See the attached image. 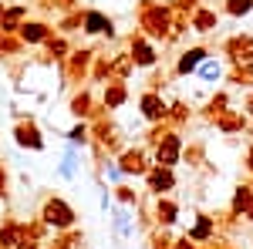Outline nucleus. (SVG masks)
Instances as JSON below:
<instances>
[{"mask_svg":"<svg viewBox=\"0 0 253 249\" xmlns=\"http://www.w3.org/2000/svg\"><path fill=\"white\" fill-rule=\"evenodd\" d=\"M135 27L156 44H166L172 31V7L162 0H138L135 3Z\"/></svg>","mask_w":253,"mask_h":249,"instance_id":"nucleus-1","label":"nucleus"},{"mask_svg":"<svg viewBox=\"0 0 253 249\" xmlns=\"http://www.w3.org/2000/svg\"><path fill=\"white\" fill-rule=\"evenodd\" d=\"M38 215L47 222V229H51V232L75 229V226H78V209H75L64 195H58V192H44V195H41Z\"/></svg>","mask_w":253,"mask_h":249,"instance_id":"nucleus-2","label":"nucleus"},{"mask_svg":"<svg viewBox=\"0 0 253 249\" xmlns=\"http://www.w3.org/2000/svg\"><path fill=\"white\" fill-rule=\"evenodd\" d=\"M88 125H91V145H98L108 158H115V155L125 152L128 138H125V132L115 125L112 115H101V118H95V121H88Z\"/></svg>","mask_w":253,"mask_h":249,"instance_id":"nucleus-3","label":"nucleus"},{"mask_svg":"<svg viewBox=\"0 0 253 249\" xmlns=\"http://www.w3.org/2000/svg\"><path fill=\"white\" fill-rule=\"evenodd\" d=\"M10 111H14V128H10L14 145L24 148V152H44V148H47V142H44V132H41L38 118L27 115V111H20L17 105H14Z\"/></svg>","mask_w":253,"mask_h":249,"instance_id":"nucleus-4","label":"nucleus"},{"mask_svg":"<svg viewBox=\"0 0 253 249\" xmlns=\"http://www.w3.org/2000/svg\"><path fill=\"white\" fill-rule=\"evenodd\" d=\"M95 47H75L64 64H58L61 88H81V81H88L91 74V61H95Z\"/></svg>","mask_w":253,"mask_h":249,"instance_id":"nucleus-5","label":"nucleus"},{"mask_svg":"<svg viewBox=\"0 0 253 249\" xmlns=\"http://www.w3.org/2000/svg\"><path fill=\"white\" fill-rule=\"evenodd\" d=\"M125 51H128L132 61H135V71H152V68H159V47H156V40H149L138 27L125 34Z\"/></svg>","mask_w":253,"mask_h":249,"instance_id":"nucleus-6","label":"nucleus"},{"mask_svg":"<svg viewBox=\"0 0 253 249\" xmlns=\"http://www.w3.org/2000/svg\"><path fill=\"white\" fill-rule=\"evenodd\" d=\"M115 162L125 178H145V172L152 169V152L145 145H125V152L115 155Z\"/></svg>","mask_w":253,"mask_h":249,"instance_id":"nucleus-7","label":"nucleus"},{"mask_svg":"<svg viewBox=\"0 0 253 249\" xmlns=\"http://www.w3.org/2000/svg\"><path fill=\"white\" fill-rule=\"evenodd\" d=\"M81 34H88V37H105V40H115V20L108 17L105 10H98V7H84V14H81Z\"/></svg>","mask_w":253,"mask_h":249,"instance_id":"nucleus-8","label":"nucleus"},{"mask_svg":"<svg viewBox=\"0 0 253 249\" xmlns=\"http://www.w3.org/2000/svg\"><path fill=\"white\" fill-rule=\"evenodd\" d=\"M145 192L156 199V195H172L175 189H179V175H175V169H166V165H156L152 162V169L145 172Z\"/></svg>","mask_w":253,"mask_h":249,"instance_id":"nucleus-9","label":"nucleus"},{"mask_svg":"<svg viewBox=\"0 0 253 249\" xmlns=\"http://www.w3.org/2000/svg\"><path fill=\"white\" fill-rule=\"evenodd\" d=\"M182 145H186L182 132H169L156 148H152V162H156V165H166V169H175V165L182 162Z\"/></svg>","mask_w":253,"mask_h":249,"instance_id":"nucleus-10","label":"nucleus"},{"mask_svg":"<svg viewBox=\"0 0 253 249\" xmlns=\"http://www.w3.org/2000/svg\"><path fill=\"white\" fill-rule=\"evenodd\" d=\"M213 51L206 47V44H189V47H182L179 51V58H175V64H172V74L175 77H193L196 71H199V64L210 58Z\"/></svg>","mask_w":253,"mask_h":249,"instance_id":"nucleus-11","label":"nucleus"},{"mask_svg":"<svg viewBox=\"0 0 253 249\" xmlns=\"http://www.w3.org/2000/svg\"><path fill=\"white\" fill-rule=\"evenodd\" d=\"M58 31H54V24L47 17H27L24 20V27L17 31V37L27 44V47H44L47 37H54Z\"/></svg>","mask_w":253,"mask_h":249,"instance_id":"nucleus-12","label":"nucleus"},{"mask_svg":"<svg viewBox=\"0 0 253 249\" xmlns=\"http://www.w3.org/2000/svg\"><path fill=\"white\" fill-rule=\"evenodd\" d=\"M219 54L230 64H253V34H233L223 40Z\"/></svg>","mask_w":253,"mask_h":249,"instance_id":"nucleus-13","label":"nucleus"},{"mask_svg":"<svg viewBox=\"0 0 253 249\" xmlns=\"http://www.w3.org/2000/svg\"><path fill=\"white\" fill-rule=\"evenodd\" d=\"M108 215H112V239H115V246H125L135 236V215H132V209L115 202L108 209Z\"/></svg>","mask_w":253,"mask_h":249,"instance_id":"nucleus-14","label":"nucleus"},{"mask_svg":"<svg viewBox=\"0 0 253 249\" xmlns=\"http://www.w3.org/2000/svg\"><path fill=\"white\" fill-rule=\"evenodd\" d=\"M138 115H142V121H149V125H159V121H166V115H169V101L159 95V91H145L142 88V95H138Z\"/></svg>","mask_w":253,"mask_h":249,"instance_id":"nucleus-15","label":"nucleus"},{"mask_svg":"<svg viewBox=\"0 0 253 249\" xmlns=\"http://www.w3.org/2000/svg\"><path fill=\"white\" fill-rule=\"evenodd\" d=\"M95 105H98V98H95V88H91V84L75 88L71 98H68V111H71L75 121H88V115H91V108H95Z\"/></svg>","mask_w":253,"mask_h":249,"instance_id":"nucleus-16","label":"nucleus"},{"mask_svg":"<svg viewBox=\"0 0 253 249\" xmlns=\"http://www.w3.org/2000/svg\"><path fill=\"white\" fill-rule=\"evenodd\" d=\"M179 212H182V206L175 202L172 195H156L152 199V219L162 229H172L175 222H179Z\"/></svg>","mask_w":253,"mask_h":249,"instance_id":"nucleus-17","label":"nucleus"},{"mask_svg":"<svg viewBox=\"0 0 253 249\" xmlns=\"http://www.w3.org/2000/svg\"><path fill=\"white\" fill-rule=\"evenodd\" d=\"M213 128L219 135H243L247 128H250V118H247V111H243V108H233V105H230V108H226V111L213 121Z\"/></svg>","mask_w":253,"mask_h":249,"instance_id":"nucleus-18","label":"nucleus"},{"mask_svg":"<svg viewBox=\"0 0 253 249\" xmlns=\"http://www.w3.org/2000/svg\"><path fill=\"white\" fill-rule=\"evenodd\" d=\"M219 17H223V14L216 10L213 3H199L193 10V17H189V31H196V34L206 37V34H213L216 27H219Z\"/></svg>","mask_w":253,"mask_h":249,"instance_id":"nucleus-19","label":"nucleus"},{"mask_svg":"<svg viewBox=\"0 0 253 249\" xmlns=\"http://www.w3.org/2000/svg\"><path fill=\"white\" fill-rule=\"evenodd\" d=\"M186 236H189L193 243H199V246H206V243L216 236V219H213V212H193V222L186 226Z\"/></svg>","mask_w":253,"mask_h":249,"instance_id":"nucleus-20","label":"nucleus"},{"mask_svg":"<svg viewBox=\"0 0 253 249\" xmlns=\"http://www.w3.org/2000/svg\"><path fill=\"white\" fill-rule=\"evenodd\" d=\"M128 98H132V91H128V81H105L101 84V105L108 108V111H118V108H125L128 105Z\"/></svg>","mask_w":253,"mask_h":249,"instance_id":"nucleus-21","label":"nucleus"},{"mask_svg":"<svg viewBox=\"0 0 253 249\" xmlns=\"http://www.w3.org/2000/svg\"><path fill=\"white\" fill-rule=\"evenodd\" d=\"M27 17H31V3H7V10L0 17V34H17Z\"/></svg>","mask_w":253,"mask_h":249,"instance_id":"nucleus-22","label":"nucleus"},{"mask_svg":"<svg viewBox=\"0 0 253 249\" xmlns=\"http://www.w3.org/2000/svg\"><path fill=\"white\" fill-rule=\"evenodd\" d=\"M193 118H196V111H193V105H189L186 98H175V101H169V115H166V121L172 125L175 132H186Z\"/></svg>","mask_w":253,"mask_h":249,"instance_id":"nucleus-23","label":"nucleus"},{"mask_svg":"<svg viewBox=\"0 0 253 249\" xmlns=\"http://www.w3.org/2000/svg\"><path fill=\"white\" fill-rule=\"evenodd\" d=\"M108 68H112V81H128L135 74V61H132V54L125 47H118V51L108 54Z\"/></svg>","mask_w":253,"mask_h":249,"instance_id":"nucleus-24","label":"nucleus"},{"mask_svg":"<svg viewBox=\"0 0 253 249\" xmlns=\"http://www.w3.org/2000/svg\"><path fill=\"white\" fill-rule=\"evenodd\" d=\"M44 249H84V229H61L51 232V239L44 243Z\"/></svg>","mask_w":253,"mask_h":249,"instance_id":"nucleus-25","label":"nucleus"},{"mask_svg":"<svg viewBox=\"0 0 253 249\" xmlns=\"http://www.w3.org/2000/svg\"><path fill=\"white\" fill-rule=\"evenodd\" d=\"M20 239H24V219L3 215L0 219V249H14Z\"/></svg>","mask_w":253,"mask_h":249,"instance_id":"nucleus-26","label":"nucleus"},{"mask_svg":"<svg viewBox=\"0 0 253 249\" xmlns=\"http://www.w3.org/2000/svg\"><path fill=\"white\" fill-rule=\"evenodd\" d=\"M230 108V91H213V95L206 98V105H203V111H199V118L206 121V125H213L216 118L223 115Z\"/></svg>","mask_w":253,"mask_h":249,"instance_id":"nucleus-27","label":"nucleus"},{"mask_svg":"<svg viewBox=\"0 0 253 249\" xmlns=\"http://www.w3.org/2000/svg\"><path fill=\"white\" fill-rule=\"evenodd\" d=\"M71 51H75V44H71V37H64V34H54V37H47V44H44V54H47L51 64H64Z\"/></svg>","mask_w":253,"mask_h":249,"instance_id":"nucleus-28","label":"nucleus"},{"mask_svg":"<svg viewBox=\"0 0 253 249\" xmlns=\"http://www.w3.org/2000/svg\"><path fill=\"white\" fill-rule=\"evenodd\" d=\"M78 145H64V158H61V165H58V175L64 178V182H75L78 178V172H81V162H78Z\"/></svg>","mask_w":253,"mask_h":249,"instance_id":"nucleus-29","label":"nucleus"},{"mask_svg":"<svg viewBox=\"0 0 253 249\" xmlns=\"http://www.w3.org/2000/svg\"><path fill=\"white\" fill-rule=\"evenodd\" d=\"M210 158H206V142L203 138H193V142H186L182 145V165H189V169H203Z\"/></svg>","mask_w":253,"mask_h":249,"instance_id":"nucleus-30","label":"nucleus"},{"mask_svg":"<svg viewBox=\"0 0 253 249\" xmlns=\"http://www.w3.org/2000/svg\"><path fill=\"white\" fill-rule=\"evenodd\" d=\"M250 202H253V185L250 182H240L233 189V195H230V206H226V209L233 212L236 219H243V212L250 209Z\"/></svg>","mask_w":253,"mask_h":249,"instance_id":"nucleus-31","label":"nucleus"},{"mask_svg":"<svg viewBox=\"0 0 253 249\" xmlns=\"http://www.w3.org/2000/svg\"><path fill=\"white\" fill-rule=\"evenodd\" d=\"M17 58H27V44L17 34H3L0 37V61H17Z\"/></svg>","mask_w":253,"mask_h":249,"instance_id":"nucleus-32","label":"nucleus"},{"mask_svg":"<svg viewBox=\"0 0 253 249\" xmlns=\"http://www.w3.org/2000/svg\"><path fill=\"white\" fill-rule=\"evenodd\" d=\"M223 74H226V71H223V61L216 58V54H210V58L199 64V71H196V77H199L203 84H216V81H223Z\"/></svg>","mask_w":253,"mask_h":249,"instance_id":"nucleus-33","label":"nucleus"},{"mask_svg":"<svg viewBox=\"0 0 253 249\" xmlns=\"http://www.w3.org/2000/svg\"><path fill=\"white\" fill-rule=\"evenodd\" d=\"M223 77L230 81V88H253V64H230Z\"/></svg>","mask_w":253,"mask_h":249,"instance_id":"nucleus-34","label":"nucleus"},{"mask_svg":"<svg viewBox=\"0 0 253 249\" xmlns=\"http://www.w3.org/2000/svg\"><path fill=\"white\" fill-rule=\"evenodd\" d=\"M112 199H115L118 206H128V209H135L138 202H142V192H138L135 185H128V182H118V185H112Z\"/></svg>","mask_w":253,"mask_h":249,"instance_id":"nucleus-35","label":"nucleus"},{"mask_svg":"<svg viewBox=\"0 0 253 249\" xmlns=\"http://www.w3.org/2000/svg\"><path fill=\"white\" fill-rule=\"evenodd\" d=\"M64 138H68L71 145H78V148H88V145H91V125H88V121H75V125L64 132Z\"/></svg>","mask_w":253,"mask_h":249,"instance_id":"nucleus-36","label":"nucleus"},{"mask_svg":"<svg viewBox=\"0 0 253 249\" xmlns=\"http://www.w3.org/2000/svg\"><path fill=\"white\" fill-rule=\"evenodd\" d=\"M24 236L27 239H38V243H47L51 239V229H47V222L41 215H31V219H24Z\"/></svg>","mask_w":253,"mask_h":249,"instance_id":"nucleus-37","label":"nucleus"},{"mask_svg":"<svg viewBox=\"0 0 253 249\" xmlns=\"http://www.w3.org/2000/svg\"><path fill=\"white\" fill-rule=\"evenodd\" d=\"M88 81H91V84H105V81H112V68H108V51H105V54H95Z\"/></svg>","mask_w":253,"mask_h":249,"instance_id":"nucleus-38","label":"nucleus"},{"mask_svg":"<svg viewBox=\"0 0 253 249\" xmlns=\"http://www.w3.org/2000/svg\"><path fill=\"white\" fill-rule=\"evenodd\" d=\"M219 14H226V17H250L253 14V0H223V7H219Z\"/></svg>","mask_w":253,"mask_h":249,"instance_id":"nucleus-39","label":"nucleus"},{"mask_svg":"<svg viewBox=\"0 0 253 249\" xmlns=\"http://www.w3.org/2000/svg\"><path fill=\"white\" fill-rule=\"evenodd\" d=\"M81 14H84L81 7H78V10H71V14H61L54 31H58V34H64V37H71L75 31H81Z\"/></svg>","mask_w":253,"mask_h":249,"instance_id":"nucleus-40","label":"nucleus"},{"mask_svg":"<svg viewBox=\"0 0 253 249\" xmlns=\"http://www.w3.org/2000/svg\"><path fill=\"white\" fill-rule=\"evenodd\" d=\"M213 219H216V232H223V236L236 232V226L243 222V219H236L230 209H216V212H213Z\"/></svg>","mask_w":253,"mask_h":249,"instance_id":"nucleus-41","label":"nucleus"},{"mask_svg":"<svg viewBox=\"0 0 253 249\" xmlns=\"http://www.w3.org/2000/svg\"><path fill=\"white\" fill-rule=\"evenodd\" d=\"M172 246H175V236L169 229L156 226V229L149 232V249H172Z\"/></svg>","mask_w":253,"mask_h":249,"instance_id":"nucleus-42","label":"nucleus"},{"mask_svg":"<svg viewBox=\"0 0 253 249\" xmlns=\"http://www.w3.org/2000/svg\"><path fill=\"white\" fill-rule=\"evenodd\" d=\"M166 84H169V74H166V68H152L149 71V81H145V91H166Z\"/></svg>","mask_w":253,"mask_h":249,"instance_id":"nucleus-43","label":"nucleus"},{"mask_svg":"<svg viewBox=\"0 0 253 249\" xmlns=\"http://www.w3.org/2000/svg\"><path fill=\"white\" fill-rule=\"evenodd\" d=\"M0 202H10V169L0 158Z\"/></svg>","mask_w":253,"mask_h":249,"instance_id":"nucleus-44","label":"nucleus"},{"mask_svg":"<svg viewBox=\"0 0 253 249\" xmlns=\"http://www.w3.org/2000/svg\"><path fill=\"white\" fill-rule=\"evenodd\" d=\"M199 3H203V0H169V7H172L175 14H186V17H193V10Z\"/></svg>","mask_w":253,"mask_h":249,"instance_id":"nucleus-45","label":"nucleus"},{"mask_svg":"<svg viewBox=\"0 0 253 249\" xmlns=\"http://www.w3.org/2000/svg\"><path fill=\"white\" fill-rule=\"evenodd\" d=\"M243 169H247V175L253 178V145H247V152H243Z\"/></svg>","mask_w":253,"mask_h":249,"instance_id":"nucleus-46","label":"nucleus"},{"mask_svg":"<svg viewBox=\"0 0 253 249\" xmlns=\"http://www.w3.org/2000/svg\"><path fill=\"white\" fill-rule=\"evenodd\" d=\"M172 249H199V243H193L189 236H179V239H175V246H172Z\"/></svg>","mask_w":253,"mask_h":249,"instance_id":"nucleus-47","label":"nucleus"},{"mask_svg":"<svg viewBox=\"0 0 253 249\" xmlns=\"http://www.w3.org/2000/svg\"><path fill=\"white\" fill-rule=\"evenodd\" d=\"M243 111H247V118H250V121H253V95L247 98V101H243Z\"/></svg>","mask_w":253,"mask_h":249,"instance_id":"nucleus-48","label":"nucleus"},{"mask_svg":"<svg viewBox=\"0 0 253 249\" xmlns=\"http://www.w3.org/2000/svg\"><path fill=\"white\" fill-rule=\"evenodd\" d=\"M243 219H247V222H253V202H250V209L243 212Z\"/></svg>","mask_w":253,"mask_h":249,"instance_id":"nucleus-49","label":"nucleus"},{"mask_svg":"<svg viewBox=\"0 0 253 249\" xmlns=\"http://www.w3.org/2000/svg\"><path fill=\"white\" fill-rule=\"evenodd\" d=\"M3 10H7V0H0V17H3Z\"/></svg>","mask_w":253,"mask_h":249,"instance_id":"nucleus-50","label":"nucleus"},{"mask_svg":"<svg viewBox=\"0 0 253 249\" xmlns=\"http://www.w3.org/2000/svg\"><path fill=\"white\" fill-rule=\"evenodd\" d=\"M199 249H210V246H199Z\"/></svg>","mask_w":253,"mask_h":249,"instance_id":"nucleus-51","label":"nucleus"},{"mask_svg":"<svg viewBox=\"0 0 253 249\" xmlns=\"http://www.w3.org/2000/svg\"><path fill=\"white\" fill-rule=\"evenodd\" d=\"M250 185H253V178H250Z\"/></svg>","mask_w":253,"mask_h":249,"instance_id":"nucleus-52","label":"nucleus"},{"mask_svg":"<svg viewBox=\"0 0 253 249\" xmlns=\"http://www.w3.org/2000/svg\"><path fill=\"white\" fill-rule=\"evenodd\" d=\"M230 249H236V246H230Z\"/></svg>","mask_w":253,"mask_h":249,"instance_id":"nucleus-53","label":"nucleus"},{"mask_svg":"<svg viewBox=\"0 0 253 249\" xmlns=\"http://www.w3.org/2000/svg\"><path fill=\"white\" fill-rule=\"evenodd\" d=\"M0 37H3V34H0Z\"/></svg>","mask_w":253,"mask_h":249,"instance_id":"nucleus-54","label":"nucleus"}]
</instances>
